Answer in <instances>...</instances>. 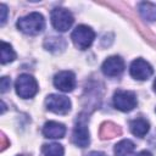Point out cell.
<instances>
[{
  "label": "cell",
  "instance_id": "obj_23",
  "mask_svg": "<svg viewBox=\"0 0 156 156\" xmlns=\"http://www.w3.org/2000/svg\"><path fill=\"white\" fill-rule=\"evenodd\" d=\"M154 90H155V93H156V79L154 80Z\"/></svg>",
  "mask_w": 156,
  "mask_h": 156
},
{
  "label": "cell",
  "instance_id": "obj_12",
  "mask_svg": "<svg viewBox=\"0 0 156 156\" xmlns=\"http://www.w3.org/2000/svg\"><path fill=\"white\" fill-rule=\"evenodd\" d=\"M116 156H135V145L129 139H123L115 145Z\"/></svg>",
  "mask_w": 156,
  "mask_h": 156
},
{
  "label": "cell",
  "instance_id": "obj_11",
  "mask_svg": "<svg viewBox=\"0 0 156 156\" xmlns=\"http://www.w3.org/2000/svg\"><path fill=\"white\" fill-rule=\"evenodd\" d=\"M43 134L45 138L49 139H61L66 134V127L62 123L49 121L43 127Z\"/></svg>",
  "mask_w": 156,
  "mask_h": 156
},
{
  "label": "cell",
  "instance_id": "obj_15",
  "mask_svg": "<svg viewBox=\"0 0 156 156\" xmlns=\"http://www.w3.org/2000/svg\"><path fill=\"white\" fill-rule=\"evenodd\" d=\"M138 10H139V13L140 16L149 21V22H154L156 21V5L152 4V2H140L139 6H138Z\"/></svg>",
  "mask_w": 156,
  "mask_h": 156
},
{
  "label": "cell",
  "instance_id": "obj_3",
  "mask_svg": "<svg viewBox=\"0 0 156 156\" xmlns=\"http://www.w3.org/2000/svg\"><path fill=\"white\" fill-rule=\"evenodd\" d=\"M16 93L22 99H30L38 93V83L30 74H21L15 83Z\"/></svg>",
  "mask_w": 156,
  "mask_h": 156
},
{
  "label": "cell",
  "instance_id": "obj_18",
  "mask_svg": "<svg viewBox=\"0 0 156 156\" xmlns=\"http://www.w3.org/2000/svg\"><path fill=\"white\" fill-rule=\"evenodd\" d=\"M10 85H11L10 78L9 77H2L1 80H0V90H1V93H6L9 90V88H10Z\"/></svg>",
  "mask_w": 156,
  "mask_h": 156
},
{
  "label": "cell",
  "instance_id": "obj_14",
  "mask_svg": "<svg viewBox=\"0 0 156 156\" xmlns=\"http://www.w3.org/2000/svg\"><path fill=\"white\" fill-rule=\"evenodd\" d=\"M66 40L62 37H50L44 41V48L51 52H61L66 49Z\"/></svg>",
  "mask_w": 156,
  "mask_h": 156
},
{
  "label": "cell",
  "instance_id": "obj_1",
  "mask_svg": "<svg viewBox=\"0 0 156 156\" xmlns=\"http://www.w3.org/2000/svg\"><path fill=\"white\" fill-rule=\"evenodd\" d=\"M17 28L28 35H37L41 33L45 28V20L41 13L32 12L17 21Z\"/></svg>",
  "mask_w": 156,
  "mask_h": 156
},
{
  "label": "cell",
  "instance_id": "obj_24",
  "mask_svg": "<svg viewBox=\"0 0 156 156\" xmlns=\"http://www.w3.org/2000/svg\"><path fill=\"white\" fill-rule=\"evenodd\" d=\"M18 156H22V155H18Z\"/></svg>",
  "mask_w": 156,
  "mask_h": 156
},
{
  "label": "cell",
  "instance_id": "obj_16",
  "mask_svg": "<svg viewBox=\"0 0 156 156\" xmlns=\"http://www.w3.org/2000/svg\"><path fill=\"white\" fill-rule=\"evenodd\" d=\"M65 150L61 144L57 143H51V144H45L41 147V155L43 156H63Z\"/></svg>",
  "mask_w": 156,
  "mask_h": 156
},
{
  "label": "cell",
  "instance_id": "obj_8",
  "mask_svg": "<svg viewBox=\"0 0 156 156\" xmlns=\"http://www.w3.org/2000/svg\"><path fill=\"white\" fill-rule=\"evenodd\" d=\"M54 85L56 89L68 93L76 88V76L71 71H61L54 77Z\"/></svg>",
  "mask_w": 156,
  "mask_h": 156
},
{
  "label": "cell",
  "instance_id": "obj_21",
  "mask_svg": "<svg viewBox=\"0 0 156 156\" xmlns=\"http://www.w3.org/2000/svg\"><path fill=\"white\" fill-rule=\"evenodd\" d=\"M138 156H152V155H151L150 151H147V150H143V151H140V152L138 154Z\"/></svg>",
  "mask_w": 156,
  "mask_h": 156
},
{
  "label": "cell",
  "instance_id": "obj_22",
  "mask_svg": "<svg viewBox=\"0 0 156 156\" xmlns=\"http://www.w3.org/2000/svg\"><path fill=\"white\" fill-rule=\"evenodd\" d=\"M1 106H2V108H1V113H4V112H5V108H6V106H5V104H4V101H1Z\"/></svg>",
  "mask_w": 156,
  "mask_h": 156
},
{
  "label": "cell",
  "instance_id": "obj_17",
  "mask_svg": "<svg viewBox=\"0 0 156 156\" xmlns=\"http://www.w3.org/2000/svg\"><path fill=\"white\" fill-rule=\"evenodd\" d=\"M16 58V52L13 51L12 46L5 41L1 43V54H0V61L2 65L12 62Z\"/></svg>",
  "mask_w": 156,
  "mask_h": 156
},
{
  "label": "cell",
  "instance_id": "obj_19",
  "mask_svg": "<svg viewBox=\"0 0 156 156\" xmlns=\"http://www.w3.org/2000/svg\"><path fill=\"white\" fill-rule=\"evenodd\" d=\"M0 12H1V17H0L1 21H0V23L4 24L6 22V16H7V7H6L5 4H1L0 5Z\"/></svg>",
  "mask_w": 156,
  "mask_h": 156
},
{
  "label": "cell",
  "instance_id": "obj_10",
  "mask_svg": "<svg viewBox=\"0 0 156 156\" xmlns=\"http://www.w3.org/2000/svg\"><path fill=\"white\" fill-rule=\"evenodd\" d=\"M72 141L74 145L79 146V147H85L89 145L90 138H89V130L87 127V123L83 119L77 121L74 128H73V133H72Z\"/></svg>",
  "mask_w": 156,
  "mask_h": 156
},
{
  "label": "cell",
  "instance_id": "obj_9",
  "mask_svg": "<svg viewBox=\"0 0 156 156\" xmlns=\"http://www.w3.org/2000/svg\"><path fill=\"white\" fill-rule=\"evenodd\" d=\"M101 71L107 77H117L124 71V61L119 56H110L104 61Z\"/></svg>",
  "mask_w": 156,
  "mask_h": 156
},
{
  "label": "cell",
  "instance_id": "obj_4",
  "mask_svg": "<svg viewBox=\"0 0 156 156\" xmlns=\"http://www.w3.org/2000/svg\"><path fill=\"white\" fill-rule=\"evenodd\" d=\"M73 21L74 20H73L72 13L63 7L54 9L51 12V23H52L54 28L58 32L68 30L72 27Z\"/></svg>",
  "mask_w": 156,
  "mask_h": 156
},
{
  "label": "cell",
  "instance_id": "obj_7",
  "mask_svg": "<svg viewBox=\"0 0 156 156\" xmlns=\"http://www.w3.org/2000/svg\"><path fill=\"white\" fill-rule=\"evenodd\" d=\"M129 73H130V76H132L134 79H138V80H146V79H149V78L152 76L154 69H152L151 65H150L149 62H146L145 60H143V58H136V60H134V61L130 63Z\"/></svg>",
  "mask_w": 156,
  "mask_h": 156
},
{
  "label": "cell",
  "instance_id": "obj_2",
  "mask_svg": "<svg viewBox=\"0 0 156 156\" xmlns=\"http://www.w3.org/2000/svg\"><path fill=\"white\" fill-rule=\"evenodd\" d=\"M71 39L76 48L80 49V50H85L93 44V41L95 39V32L85 24H79L72 32Z\"/></svg>",
  "mask_w": 156,
  "mask_h": 156
},
{
  "label": "cell",
  "instance_id": "obj_6",
  "mask_svg": "<svg viewBox=\"0 0 156 156\" xmlns=\"http://www.w3.org/2000/svg\"><path fill=\"white\" fill-rule=\"evenodd\" d=\"M45 106L54 113L66 115L71 111V100L65 95L51 94L45 99Z\"/></svg>",
  "mask_w": 156,
  "mask_h": 156
},
{
  "label": "cell",
  "instance_id": "obj_13",
  "mask_svg": "<svg viewBox=\"0 0 156 156\" xmlns=\"http://www.w3.org/2000/svg\"><path fill=\"white\" fill-rule=\"evenodd\" d=\"M129 128H130V132L133 133V135H135L138 138H143L147 134V132L150 129V124L144 118H135L130 122Z\"/></svg>",
  "mask_w": 156,
  "mask_h": 156
},
{
  "label": "cell",
  "instance_id": "obj_5",
  "mask_svg": "<svg viewBox=\"0 0 156 156\" xmlns=\"http://www.w3.org/2000/svg\"><path fill=\"white\" fill-rule=\"evenodd\" d=\"M136 96L129 90H117L113 94V105L122 112H129L136 106Z\"/></svg>",
  "mask_w": 156,
  "mask_h": 156
},
{
  "label": "cell",
  "instance_id": "obj_20",
  "mask_svg": "<svg viewBox=\"0 0 156 156\" xmlns=\"http://www.w3.org/2000/svg\"><path fill=\"white\" fill-rule=\"evenodd\" d=\"M87 156H106V155L104 152H101V151H91Z\"/></svg>",
  "mask_w": 156,
  "mask_h": 156
}]
</instances>
